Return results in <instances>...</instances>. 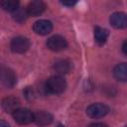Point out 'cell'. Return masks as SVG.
Segmentation results:
<instances>
[{"label": "cell", "instance_id": "6da1fadb", "mask_svg": "<svg viewBox=\"0 0 127 127\" xmlns=\"http://www.w3.org/2000/svg\"><path fill=\"white\" fill-rule=\"evenodd\" d=\"M66 82L62 75H53L49 77L45 83V89L49 93L60 94L65 90Z\"/></svg>", "mask_w": 127, "mask_h": 127}, {"label": "cell", "instance_id": "7a4b0ae2", "mask_svg": "<svg viewBox=\"0 0 127 127\" xmlns=\"http://www.w3.org/2000/svg\"><path fill=\"white\" fill-rule=\"evenodd\" d=\"M109 112L108 106L103 103H92L86 108V114L90 118H101Z\"/></svg>", "mask_w": 127, "mask_h": 127}, {"label": "cell", "instance_id": "3957f363", "mask_svg": "<svg viewBox=\"0 0 127 127\" xmlns=\"http://www.w3.org/2000/svg\"><path fill=\"white\" fill-rule=\"evenodd\" d=\"M13 118L17 123L26 125L34 121V113L27 108H18L13 113Z\"/></svg>", "mask_w": 127, "mask_h": 127}, {"label": "cell", "instance_id": "277c9868", "mask_svg": "<svg viewBox=\"0 0 127 127\" xmlns=\"http://www.w3.org/2000/svg\"><path fill=\"white\" fill-rule=\"evenodd\" d=\"M10 48L14 53L18 54H23L27 52L30 48V41L29 39L19 36L16 38H13L11 43H10Z\"/></svg>", "mask_w": 127, "mask_h": 127}, {"label": "cell", "instance_id": "5b68a950", "mask_svg": "<svg viewBox=\"0 0 127 127\" xmlns=\"http://www.w3.org/2000/svg\"><path fill=\"white\" fill-rule=\"evenodd\" d=\"M47 47L51 51L60 52V51L64 50L67 47V43H66V40L64 37H62L60 35H55V36H52L51 38L48 39Z\"/></svg>", "mask_w": 127, "mask_h": 127}, {"label": "cell", "instance_id": "8992f818", "mask_svg": "<svg viewBox=\"0 0 127 127\" xmlns=\"http://www.w3.org/2000/svg\"><path fill=\"white\" fill-rule=\"evenodd\" d=\"M109 22L115 29H124L127 26V16L124 12H115L111 14Z\"/></svg>", "mask_w": 127, "mask_h": 127}, {"label": "cell", "instance_id": "52a82bcc", "mask_svg": "<svg viewBox=\"0 0 127 127\" xmlns=\"http://www.w3.org/2000/svg\"><path fill=\"white\" fill-rule=\"evenodd\" d=\"M1 106L3 110L7 113H14L20 106V101L18 98L14 96H7L2 99L1 101Z\"/></svg>", "mask_w": 127, "mask_h": 127}, {"label": "cell", "instance_id": "ba28073f", "mask_svg": "<svg viewBox=\"0 0 127 127\" xmlns=\"http://www.w3.org/2000/svg\"><path fill=\"white\" fill-rule=\"evenodd\" d=\"M0 79L7 87H12L16 83V75L14 71L7 67H0Z\"/></svg>", "mask_w": 127, "mask_h": 127}, {"label": "cell", "instance_id": "9c48e42d", "mask_svg": "<svg viewBox=\"0 0 127 127\" xmlns=\"http://www.w3.org/2000/svg\"><path fill=\"white\" fill-rule=\"evenodd\" d=\"M33 29L35 31L36 34L38 35H48L49 33L52 32L53 30V24L51 21H48V20H39L37 21L34 26H33Z\"/></svg>", "mask_w": 127, "mask_h": 127}, {"label": "cell", "instance_id": "30bf717a", "mask_svg": "<svg viewBox=\"0 0 127 127\" xmlns=\"http://www.w3.org/2000/svg\"><path fill=\"white\" fill-rule=\"evenodd\" d=\"M46 9V4L43 1L40 0H36V1H32L28 4V7L26 8L28 15L29 16H33V17H37L39 15H41Z\"/></svg>", "mask_w": 127, "mask_h": 127}, {"label": "cell", "instance_id": "8fae6325", "mask_svg": "<svg viewBox=\"0 0 127 127\" xmlns=\"http://www.w3.org/2000/svg\"><path fill=\"white\" fill-rule=\"evenodd\" d=\"M53 115L47 111H38L34 113V122L38 126H47L53 122Z\"/></svg>", "mask_w": 127, "mask_h": 127}, {"label": "cell", "instance_id": "7c38bea8", "mask_svg": "<svg viewBox=\"0 0 127 127\" xmlns=\"http://www.w3.org/2000/svg\"><path fill=\"white\" fill-rule=\"evenodd\" d=\"M70 63L66 60H58L54 64V69L59 75H63L67 73L70 70Z\"/></svg>", "mask_w": 127, "mask_h": 127}, {"label": "cell", "instance_id": "4fadbf2b", "mask_svg": "<svg viewBox=\"0 0 127 127\" xmlns=\"http://www.w3.org/2000/svg\"><path fill=\"white\" fill-rule=\"evenodd\" d=\"M113 75L117 80L126 81V79H127V64L125 63L117 64L113 69Z\"/></svg>", "mask_w": 127, "mask_h": 127}, {"label": "cell", "instance_id": "5bb4252c", "mask_svg": "<svg viewBox=\"0 0 127 127\" xmlns=\"http://www.w3.org/2000/svg\"><path fill=\"white\" fill-rule=\"evenodd\" d=\"M108 36H109L108 30L101 28V27H95L94 28V40L97 44L103 45L107 41Z\"/></svg>", "mask_w": 127, "mask_h": 127}, {"label": "cell", "instance_id": "9a60e30c", "mask_svg": "<svg viewBox=\"0 0 127 127\" xmlns=\"http://www.w3.org/2000/svg\"><path fill=\"white\" fill-rule=\"evenodd\" d=\"M0 6L3 10L13 13L15 10L19 8V2L15 0H3L0 2Z\"/></svg>", "mask_w": 127, "mask_h": 127}, {"label": "cell", "instance_id": "2e32d148", "mask_svg": "<svg viewBox=\"0 0 127 127\" xmlns=\"http://www.w3.org/2000/svg\"><path fill=\"white\" fill-rule=\"evenodd\" d=\"M12 15H13V19H14L16 22H18V23H23V22H25V21L27 20L28 16H29L27 10L24 9V8H21V7H19L17 10H15Z\"/></svg>", "mask_w": 127, "mask_h": 127}, {"label": "cell", "instance_id": "e0dca14e", "mask_svg": "<svg viewBox=\"0 0 127 127\" xmlns=\"http://www.w3.org/2000/svg\"><path fill=\"white\" fill-rule=\"evenodd\" d=\"M88 127H108L106 124L101 123V122H96V123H91L88 125Z\"/></svg>", "mask_w": 127, "mask_h": 127}, {"label": "cell", "instance_id": "ac0fdd59", "mask_svg": "<svg viewBox=\"0 0 127 127\" xmlns=\"http://www.w3.org/2000/svg\"><path fill=\"white\" fill-rule=\"evenodd\" d=\"M62 4H63V5H64V6L71 7V6H73L74 4H76V1H63V2H62Z\"/></svg>", "mask_w": 127, "mask_h": 127}, {"label": "cell", "instance_id": "d6986e66", "mask_svg": "<svg viewBox=\"0 0 127 127\" xmlns=\"http://www.w3.org/2000/svg\"><path fill=\"white\" fill-rule=\"evenodd\" d=\"M0 127H10V125H9L6 121H4V120L0 119Z\"/></svg>", "mask_w": 127, "mask_h": 127}, {"label": "cell", "instance_id": "ffe728a7", "mask_svg": "<svg viewBox=\"0 0 127 127\" xmlns=\"http://www.w3.org/2000/svg\"><path fill=\"white\" fill-rule=\"evenodd\" d=\"M126 45H127V42H126V41H124L123 46H122V50H123V53H124L125 55L127 54V51H126Z\"/></svg>", "mask_w": 127, "mask_h": 127}, {"label": "cell", "instance_id": "44dd1931", "mask_svg": "<svg viewBox=\"0 0 127 127\" xmlns=\"http://www.w3.org/2000/svg\"><path fill=\"white\" fill-rule=\"evenodd\" d=\"M57 127H64V126L63 124H58V126H57Z\"/></svg>", "mask_w": 127, "mask_h": 127}]
</instances>
